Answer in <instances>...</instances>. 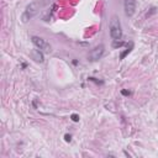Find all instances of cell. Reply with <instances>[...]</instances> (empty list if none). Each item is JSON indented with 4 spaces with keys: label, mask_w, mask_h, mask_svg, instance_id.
Listing matches in <instances>:
<instances>
[{
    "label": "cell",
    "mask_w": 158,
    "mask_h": 158,
    "mask_svg": "<svg viewBox=\"0 0 158 158\" xmlns=\"http://www.w3.org/2000/svg\"><path fill=\"white\" fill-rule=\"evenodd\" d=\"M45 5L42 3V0H36V1H32L27 6H26V9H25L22 16H21V20L22 22H27L29 20H31L32 18H35V16L40 12V10L42 9Z\"/></svg>",
    "instance_id": "cell-1"
},
{
    "label": "cell",
    "mask_w": 158,
    "mask_h": 158,
    "mask_svg": "<svg viewBox=\"0 0 158 158\" xmlns=\"http://www.w3.org/2000/svg\"><path fill=\"white\" fill-rule=\"evenodd\" d=\"M110 35L112 40H120L122 36V30H121V24L120 19L118 16H112L110 21Z\"/></svg>",
    "instance_id": "cell-2"
},
{
    "label": "cell",
    "mask_w": 158,
    "mask_h": 158,
    "mask_svg": "<svg viewBox=\"0 0 158 158\" xmlns=\"http://www.w3.org/2000/svg\"><path fill=\"white\" fill-rule=\"evenodd\" d=\"M32 43H34L38 49H41L43 53H49L52 51L51 46L47 42L46 40H43L42 37H38V36H32Z\"/></svg>",
    "instance_id": "cell-3"
},
{
    "label": "cell",
    "mask_w": 158,
    "mask_h": 158,
    "mask_svg": "<svg viewBox=\"0 0 158 158\" xmlns=\"http://www.w3.org/2000/svg\"><path fill=\"white\" fill-rule=\"evenodd\" d=\"M104 52H105V47H104V45H99V46L94 47V48L90 51V53H89V57H88V58H89V61H91V62L99 61V60H100V58L103 57Z\"/></svg>",
    "instance_id": "cell-4"
},
{
    "label": "cell",
    "mask_w": 158,
    "mask_h": 158,
    "mask_svg": "<svg viewBox=\"0 0 158 158\" xmlns=\"http://www.w3.org/2000/svg\"><path fill=\"white\" fill-rule=\"evenodd\" d=\"M123 7H125V14L129 18L134 16L136 11V0H125L123 1Z\"/></svg>",
    "instance_id": "cell-5"
},
{
    "label": "cell",
    "mask_w": 158,
    "mask_h": 158,
    "mask_svg": "<svg viewBox=\"0 0 158 158\" xmlns=\"http://www.w3.org/2000/svg\"><path fill=\"white\" fill-rule=\"evenodd\" d=\"M30 57H31V60H34L36 63H42V62L45 61V58H43V52L41 51V49H38L37 47L34 48V49H31Z\"/></svg>",
    "instance_id": "cell-6"
},
{
    "label": "cell",
    "mask_w": 158,
    "mask_h": 158,
    "mask_svg": "<svg viewBox=\"0 0 158 158\" xmlns=\"http://www.w3.org/2000/svg\"><path fill=\"white\" fill-rule=\"evenodd\" d=\"M132 48H134V42H132V41H130V42L127 43V48L126 49H125V51L120 54V60H123V58L125 57H126L131 51H132Z\"/></svg>",
    "instance_id": "cell-7"
},
{
    "label": "cell",
    "mask_w": 158,
    "mask_h": 158,
    "mask_svg": "<svg viewBox=\"0 0 158 158\" xmlns=\"http://www.w3.org/2000/svg\"><path fill=\"white\" fill-rule=\"evenodd\" d=\"M123 45H125V42H121V41H119V40H114L112 47H121V46H123Z\"/></svg>",
    "instance_id": "cell-8"
},
{
    "label": "cell",
    "mask_w": 158,
    "mask_h": 158,
    "mask_svg": "<svg viewBox=\"0 0 158 158\" xmlns=\"http://www.w3.org/2000/svg\"><path fill=\"white\" fill-rule=\"evenodd\" d=\"M71 119H72L74 122H78V121H79V115H77V114H73V115L71 116Z\"/></svg>",
    "instance_id": "cell-9"
},
{
    "label": "cell",
    "mask_w": 158,
    "mask_h": 158,
    "mask_svg": "<svg viewBox=\"0 0 158 158\" xmlns=\"http://www.w3.org/2000/svg\"><path fill=\"white\" fill-rule=\"evenodd\" d=\"M64 138H65V141H67V142H71V140H72L71 135H65V136H64Z\"/></svg>",
    "instance_id": "cell-10"
},
{
    "label": "cell",
    "mask_w": 158,
    "mask_h": 158,
    "mask_svg": "<svg viewBox=\"0 0 158 158\" xmlns=\"http://www.w3.org/2000/svg\"><path fill=\"white\" fill-rule=\"evenodd\" d=\"M121 93H122L123 95H130V91H126V90H122Z\"/></svg>",
    "instance_id": "cell-11"
}]
</instances>
